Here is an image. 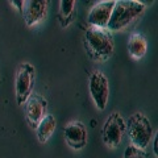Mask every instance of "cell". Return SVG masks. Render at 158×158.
I'll return each mask as SVG.
<instances>
[{
    "instance_id": "cell-1",
    "label": "cell",
    "mask_w": 158,
    "mask_h": 158,
    "mask_svg": "<svg viewBox=\"0 0 158 158\" xmlns=\"http://www.w3.org/2000/svg\"><path fill=\"white\" fill-rule=\"evenodd\" d=\"M85 49L92 61H107L113 54L115 41L107 28L88 27L85 32Z\"/></svg>"
},
{
    "instance_id": "cell-2",
    "label": "cell",
    "mask_w": 158,
    "mask_h": 158,
    "mask_svg": "<svg viewBox=\"0 0 158 158\" xmlns=\"http://www.w3.org/2000/svg\"><path fill=\"white\" fill-rule=\"evenodd\" d=\"M145 12V4L137 0H118L115 2L110 23L107 29L110 32H117L127 28L136 19L142 16Z\"/></svg>"
},
{
    "instance_id": "cell-3",
    "label": "cell",
    "mask_w": 158,
    "mask_h": 158,
    "mask_svg": "<svg viewBox=\"0 0 158 158\" xmlns=\"http://www.w3.org/2000/svg\"><path fill=\"white\" fill-rule=\"evenodd\" d=\"M128 137L132 142V146L138 148V149L144 150L145 148L152 142L153 138V127L150 124L149 118H148L144 113L136 112L132 116H129L128 121L125 123Z\"/></svg>"
},
{
    "instance_id": "cell-4",
    "label": "cell",
    "mask_w": 158,
    "mask_h": 158,
    "mask_svg": "<svg viewBox=\"0 0 158 158\" xmlns=\"http://www.w3.org/2000/svg\"><path fill=\"white\" fill-rule=\"evenodd\" d=\"M34 83H36V69L32 63L24 62L20 63L16 77H15V91H16L17 104L21 107L33 94Z\"/></svg>"
},
{
    "instance_id": "cell-5",
    "label": "cell",
    "mask_w": 158,
    "mask_h": 158,
    "mask_svg": "<svg viewBox=\"0 0 158 158\" xmlns=\"http://www.w3.org/2000/svg\"><path fill=\"white\" fill-rule=\"evenodd\" d=\"M127 131L125 120L118 112H112L103 125L102 140L111 149H116L120 146L121 140Z\"/></svg>"
},
{
    "instance_id": "cell-6",
    "label": "cell",
    "mask_w": 158,
    "mask_h": 158,
    "mask_svg": "<svg viewBox=\"0 0 158 158\" xmlns=\"http://www.w3.org/2000/svg\"><path fill=\"white\" fill-rule=\"evenodd\" d=\"M88 90L96 108L99 111H104L110 98V83L104 73L96 70L91 74L88 81Z\"/></svg>"
},
{
    "instance_id": "cell-7",
    "label": "cell",
    "mask_w": 158,
    "mask_h": 158,
    "mask_svg": "<svg viewBox=\"0 0 158 158\" xmlns=\"http://www.w3.org/2000/svg\"><path fill=\"white\" fill-rule=\"evenodd\" d=\"M49 2L48 0H24L20 15L28 28H32L42 21L48 16Z\"/></svg>"
},
{
    "instance_id": "cell-8",
    "label": "cell",
    "mask_w": 158,
    "mask_h": 158,
    "mask_svg": "<svg viewBox=\"0 0 158 158\" xmlns=\"http://www.w3.org/2000/svg\"><path fill=\"white\" fill-rule=\"evenodd\" d=\"M24 106H25V118L28 125L36 131L40 121L46 115L48 100L40 94H32Z\"/></svg>"
},
{
    "instance_id": "cell-9",
    "label": "cell",
    "mask_w": 158,
    "mask_h": 158,
    "mask_svg": "<svg viewBox=\"0 0 158 158\" xmlns=\"http://www.w3.org/2000/svg\"><path fill=\"white\" fill-rule=\"evenodd\" d=\"M87 128L82 121H70L63 128L65 142L74 150H81L87 145Z\"/></svg>"
},
{
    "instance_id": "cell-10",
    "label": "cell",
    "mask_w": 158,
    "mask_h": 158,
    "mask_svg": "<svg viewBox=\"0 0 158 158\" xmlns=\"http://www.w3.org/2000/svg\"><path fill=\"white\" fill-rule=\"evenodd\" d=\"M113 7H115V0H103L96 3L88 13V24L91 27L107 28Z\"/></svg>"
},
{
    "instance_id": "cell-11",
    "label": "cell",
    "mask_w": 158,
    "mask_h": 158,
    "mask_svg": "<svg viewBox=\"0 0 158 158\" xmlns=\"http://www.w3.org/2000/svg\"><path fill=\"white\" fill-rule=\"evenodd\" d=\"M127 48H128V53H129L131 58L138 61L142 57H145V54L148 52V41L144 34L133 33L129 37V40H128Z\"/></svg>"
},
{
    "instance_id": "cell-12",
    "label": "cell",
    "mask_w": 158,
    "mask_h": 158,
    "mask_svg": "<svg viewBox=\"0 0 158 158\" xmlns=\"http://www.w3.org/2000/svg\"><path fill=\"white\" fill-rule=\"evenodd\" d=\"M57 123H56V117H54L52 113H46L45 117L40 121V124L36 128V136L37 140L41 142V144H45L50 140V137L53 136L54 131H56Z\"/></svg>"
},
{
    "instance_id": "cell-13",
    "label": "cell",
    "mask_w": 158,
    "mask_h": 158,
    "mask_svg": "<svg viewBox=\"0 0 158 158\" xmlns=\"http://www.w3.org/2000/svg\"><path fill=\"white\" fill-rule=\"evenodd\" d=\"M75 19V0H61L58 9V23L66 28Z\"/></svg>"
},
{
    "instance_id": "cell-14",
    "label": "cell",
    "mask_w": 158,
    "mask_h": 158,
    "mask_svg": "<svg viewBox=\"0 0 158 158\" xmlns=\"http://www.w3.org/2000/svg\"><path fill=\"white\" fill-rule=\"evenodd\" d=\"M124 158H148V157L144 150L129 145L124 152Z\"/></svg>"
},
{
    "instance_id": "cell-15",
    "label": "cell",
    "mask_w": 158,
    "mask_h": 158,
    "mask_svg": "<svg viewBox=\"0 0 158 158\" xmlns=\"http://www.w3.org/2000/svg\"><path fill=\"white\" fill-rule=\"evenodd\" d=\"M153 153H154V156L158 157V149H157V146H158V136H157V133H154L153 135Z\"/></svg>"
},
{
    "instance_id": "cell-16",
    "label": "cell",
    "mask_w": 158,
    "mask_h": 158,
    "mask_svg": "<svg viewBox=\"0 0 158 158\" xmlns=\"http://www.w3.org/2000/svg\"><path fill=\"white\" fill-rule=\"evenodd\" d=\"M23 2H24V0H11V4H13V7H15V8H17V11H19V12H21Z\"/></svg>"
}]
</instances>
